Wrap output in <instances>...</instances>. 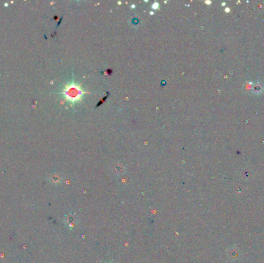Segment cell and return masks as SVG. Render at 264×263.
I'll use <instances>...</instances> for the list:
<instances>
[{"mask_svg": "<svg viewBox=\"0 0 264 263\" xmlns=\"http://www.w3.org/2000/svg\"><path fill=\"white\" fill-rule=\"evenodd\" d=\"M62 93L67 100H68L71 103H74L80 100L82 96L85 93H88V92H84V90H82L81 88L78 85H76L74 82H73L64 87Z\"/></svg>", "mask_w": 264, "mask_h": 263, "instance_id": "6da1fadb", "label": "cell"}, {"mask_svg": "<svg viewBox=\"0 0 264 263\" xmlns=\"http://www.w3.org/2000/svg\"><path fill=\"white\" fill-rule=\"evenodd\" d=\"M153 9H158V4L157 2H154V4L152 6Z\"/></svg>", "mask_w": 264, "mask_h": 263, "instance_id": "7a4b0ae2", "label": "cell"}]
</instances>
